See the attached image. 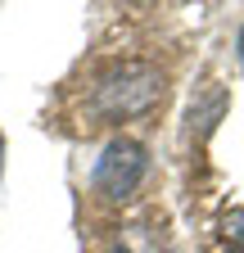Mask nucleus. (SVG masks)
Instances as JSON below:
<instances>
[{
  "label": "nucleus",
  "mask_w": 244,
  "mask_h": 253,
  "mask_svg": "<svg viewBox=\"0 0 244 253\" xmlns=\"http://www.w3.org/2000/svg\"><path fill=\"white\" fill-rule=\"evenodd\" d=\"M240 63H244V27H240Z\"/></svg>",
  "instance_id": "obj_4"
},
{
  "label": "nucleus",
  "mask_w": 244,
  "mask_h": 253,
  "mask_svg": "<svg viewBox=\"0 0 244 253\" xmlns=\"http://www.w3.org/2000/svg\"><path fill=\"white\" fill-rule=\"evenodd\" d=\"M163 100V73L154 63H122L109 77L95 82L90 90V118L100 122H127V118H145L154 113Z\"/></svg>",
  "instance_id": "obj_1"
},
{
  "label": "nucleus",
  "mask_w": 244,
  "mask_h": 253,
  "mask_svg": "<svg viewBox=\"0 0 244 253\" xmlns=\"http://www.w3.org/2000/svg\"><path fill=\"white\" fill-rule=\"evenodd\" d=\"M0 158H5V140H0Z\"/></svg>",
  "instance_id": "obj_5"
},
{
  "label": "nucleus",
  "mask_w": 244,
  "mask_h": 253,
  "mask_svg": "<svg viewBox=\"0 0 244 253\" xmlns=\"http://www.w3.org/2000/svg\"><path fill=\"white\" fill-rule=\"evenodd\" d=\"M222 226H226V235H231V240L240 244V253H244V208H231Z\"/></svg>",
  "instance_id": "obj_3"
},
{
  "label": "nucleus",
  "mask_w": 244,
  "mask_h": 253,
  "mask_svg": "<svg viewBox=\"0 0 244 253\" xmlns=\"http://www.w3.org/2000/svg\"><path fill=\"white\" fill-rule=\"evenodd\" d=\"M145 168H149V154L140 140H109L95 158V172H90V185L100 190L104 199H127L131 190L145 181Z\"/></svg>",
  "instance_id": "obj_2"
}]
</instances>
